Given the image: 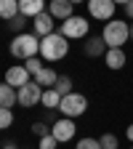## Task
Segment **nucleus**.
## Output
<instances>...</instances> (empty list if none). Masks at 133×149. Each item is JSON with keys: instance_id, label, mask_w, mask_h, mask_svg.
I'll return each instance as SVG.
<instances>
[{"instance_id": "f257e3e1", "label": "nucleus", "mask_w": 133, "mask_h": 149, "mask_svg": "<svg viewBox=\"0 0 133 149\" xmlns=\"http://www.w3.org/2000/svg\"><path fill=\"white\" fill-rule=\"evenodd\" d=\"M69 53V40L61 32H51L45 37H40V56L45 61H59Z\"/></svg>"}, {"instance_id": "f03ea898", "label": "nucleus", "mask_w": 133, "mask_h": 149, "mask_svg": "<svg viewBox=\"0 0 133 149\" xmlns=\"http://www.w3.org/2000/svg\"><path fill=\"white\" fill-rule=\"evenodd\" d=\"M11 56L13 59H35V53H40V37L35 32H22L11 40Z\"/></svg>"}, {"instance_id": "7ed1b4c3", "label": "nucleus", "mask_w": 133, "mask_h": 149, "mask_svg": "<svg viewBox=\"0 0 133 149\" xmlns=\"http://www.w3.org/2000/svg\"><path fill=\"white\" fill-rule=\"evenodd\" d=\"M101 37H104L107 48H123L130 40V24L128 22H120V19H109V22L104 24Z\"/></svg>"}, {"instance_id": "20e7f679", "label": "nucleus", "mask_w": 133, "mask_h": 149, "mask_svg": "<svg viewBox=\"0 0 133 149\" xmlns=\"http://www.w3.org/2000/svg\"><path fill=\"white\" fill-rule=\"evenodd\" d=\"M85 109H88V99L83 96V93H69V96H64L61 99V107H59V112L64 117H80V115H85Z\"/></svg>"}, {"instance_id": "39448f33", "label": "nucleus", "mask_w": 133, "mask_h": 149, "mask_svg": "<svg viewBox=\"0 0 133 149\" xmlns=\"http://www.w3.org/2000/svg\"><path fill=\"white\" fill-rule=\"evenodd\" d=\"M88 19L85 16H69L67 22H61V35L67 40H80V37H88Z\"/></svg>"}, {"instance_id": "423d86ee", "label": "nucleus", "mask_w": 133, "mask_h": 149, "mask_svg": "<svg viewBox=\"0 0 133 149\" xmlns=\"http://www.w3.org/2000/svg\"><path fill=\"white\" fill-rule=\"evenodd\" d=\"M115 0H88V13L96 22H109L115 16Z\"/></svg>"}, {"instance_id": "0eeeda50", "label": "nucleus", "mask_w": 133, "mask_h": 149, "mask_svg": "<svg viewBox=\"0 0 133 149\" xmlns=\"http://www.w3.org/2000/svg\"><path fill=\"white\" fill-rule=\"evenodd\" d=\"M75 120L72 117H61V120H56L53 125H51V136L59 141V144H64V141H72L75 139Z\"/></svg>"}, {"instance_id": "6e6552de", "label": "nucleus", "mask_w": 133, "mask_h": 149, "mask_svg": "<svg viewBox=\"0 0 133 149\" xmlns=\"http://www.w3.org/2000/svg\"><path fill=\"white\" fill-rule=\"evenodd\" d=\"M43 101V88L37 85V83H27V85H22L19 88V104L22 107H35V104H40Z\"/></svg>"}, {"instance_id": "1a4fd4ad", "label": "nucleus", "mask_w": 133, "mask_h": 149, "mask_svg": "<svg viewBox=\"0 0 133 149\" xmlns=\"http://www.w3.org/2000/svg\"><path fill=\"white\" fill-rule=\"evenodd\" d=\"M6 83L13 85L16 91L22 88V85H27V83H29V72H27V67H24V64H13V67L6 72Z\"/></svg>"}, {"instance_id": "9d476101", "label": "nucleus", "mask_w": 133, "mask_h": 149, "mask_svg": "<svg viewBox=\"0 0 133 149\" xmlns=\"http://www.w3.org/2000/svg\"><path fill=\"white\" fill-rule=\"evenodd\" d=\"M72 11H75V6L69 3V0H51L48 3V13L53 19H59V22H67V19L72 16Z\"/></svg>"}, {"instance_id": "9b49d317", "label": "nucleus", "mask_w": 133, "mask_h": 149, "mask_svg": "<svg viewBox=\"0 0 133 149\" xmlns=\"http://www.w3.org/2000/svg\"><path fill=\"white\" fill-rule=\"evenodd\" d=\"M32 27H35V35H37V37L51 35V32H53V16H51L48 11H43L40 16L32 19Z\"/></svg>"}, {"instance_id": "f8f14e48", "label": "nucleus", "mask_w": 133, "mask_h": 149, "mask_svg": "<svg viewBox=\"0 0 133 149\" xmlns=\"http://www.w3.org/2000/svg\"><path fill=\"white\" fill-rule=\"evenodd\" d=\"M45 11V0H19V13H24L27 19H35Z\"/></svg>"}, {"instance_id": "ddd939ff", "label": "nucleus", "mask_w": 133, "mask_h": 149, "mask_svg": "<svg viewBox=\"0 0 133 149\" xmlns=\"http://www.w3.org/2000/svg\"><path fill=\"white\" fill-rule=\"evenodd\" d=\"M83 51H85V56H91V59H99V56H104L109 48L104 43V37H88L85 45H83Z\"/></svg>"}, {"instance_id": "4468645a", "label": "nucleus", "mask_w": 133, "mask_h": 149, "mask_svg": "<svg viewBox=\"0 0 133 149\" xmlns=\"http://www.w3.org/2000/svg\"><path fill=\"white\" fill-rule=\"evenodd\" d=\"M104 61H107V67H109V69H123V67H125V61H128V56H125V51H123V48H109V51L104 53Z\"/></svg>"}, {"instance_id": "2eb2a0df", "label": "nucleus", "mask_w": 133, "mask_h": 149, "mask_svg": "<svg viewBox=\"0 0 133 149\" xmlns=\"http://www.w3.org/2000/svg\"><path fill=\"white\" fill-rule=\"evenodd\" d=\"M56 80H59V74H56V72H53L51 67H43L40 72H37V74H35V83H37V85H40L43 91H48V88H53V85H56Z\"/></svg>"}, {"instance_id": "dca6fc26", "label": "nucleus", "mask_w": 133, "mask_h": 149, "mask_svg": "<svg viewBox=\"0 0 133 149\" xmlns=\"http://www.w3.org/2000/svg\"><path fill=\"white\" fill-rule=\"evenodd\" d=\"M13 104H19V91L13 85L3 83V85H0V107H8L11 109Z\"/></svg>"}, {"instance_id": "f3484780", "label": "nucleus", "mask_w": 133, "mask_h": 149, "mask_svg": "<svg viewBox=\"0 0 133 149\" xmlns=\"http://www.w3.org/2000/svg\"><path fill=\"white\" fill-rule=\"evenodd\" d=\"M13 16H19V0H0V19L11 22Z\"/></svg>"}, {"instance_id": "a211bd4d", "label": "nucleus", "mask_w": 133, "mask_h": 149, "mask_svg": "<svg viewBox=\"0 0 133 149\" xmlns=\"http://www.w3.org/2000/svg\"><path fill=\"white\" fill-rule=\"evenodd\" d=\"M43 107H48V109H59L61 107V93L56 91V88H48V91H43V101H40Z\"/></svg>"}, {"instance_id": "6ab92c4d", "label": "nucleus", "mask_w": 133, "mask_h": 149, "mask_svg": "<svg viewBox=\"0 0 133 149\" xmlns=\"http://www.w3.org/2000/svg\"><path fill=\"white\" fill-rule=\"evenodd\" d=\"M53 88L59 91V93H61V99H64V96H69V93H72V80L67 77V74H59V80H56Z\"/></svg>"}, {"instance_id": "aec40b11", "label": "nucleus", "mask_w": 133, "mask_h": 149, "mask_svg": "<svg viewBox=\"0 0 133 149\" xmlns=\"http://www.w3.org/2000/svg\"><path fill=\"white\" fill-rule=\"evenodd\" d=\"M13 125V112L8 107H0V130H6Z\"/></svg>"}, {"instance_id": "412c9836", "label": "nucleus", "mask_w": 133, "mask_h": 149, "mask_svg": "<svg viewBox=\"0 0 133 149\" xmlns=\"http://www.w3.org/2000/svg\"><path fill=\"white\" fill-rule=\"evenodd\" d=\"M99 141H101V149H120V141H117L115 133H104Z\"/></svg>"}, {"instance_id": "4be33fe9", "label": "nucleus", "mask_w": 133, "mask_h": 149, "mask_svg": "<svg viewBox=\"0 0 133 149\" xmlns=\"http://www.w3.org/2000/svg\"><path fill=\"white\" fill-rule=\"evenodd\" d=\"M24 24H27V16H24V13H19V16H13V19H11V22H8V27H11L13 32H19V35H22V29H24Z\"/></svg>"}, {"instance_id": "5701e85b", "label": "nucleus", "mask_w": 133, "mask_h": 149, "mask_svg": "<svg viewBox=\"0 0 133 149\" xmlns=\"http://www.w3.org/2000/svg\"><path fill=\"white\" fill-rule=\"evenodd\" d=\"M24 67H27V72H29V74H37V72L43 69V61L35 56V59H27V61H24Z\"/></svg>"}, {"instance_id": "b1692460", "label": "nucleus", "mask_w": 133, "mask_h": 149, "mask_svg": "<svg viewBox=\"0 0 133 149\" xmlns=\"http://www.w3.org/2000/svg\"><path fill=\"white\" fill-rule=\"evenodd\" d=\"M77 149H101V141L99 139H80Z\"/></svg>"}, {"instance_id": "393cba45", "label": "nucleus", "mask_w": 133, "mask_h": 149, "mask_svg": "<svg viewBox=\"0 0 133 149\" xmlns=\"http://www.w3.org/2000/svg\"><path fill=\"white\" fill-rule=\"evenodd\" d=\"M56 146H59V141H56L51 133H48V136H43V139H40V144H37V149H56Z\"/></svg>"}, {"instance_id": "a878e982", "label": "nucleus", "mask_w": 133, "mask_h": 149, "mask_svg": "<svg viewBox=\"0 0 133 149\" xmlns=\"http://www.w3.org/2000/svg\"><path fill=\"white\" fill-rule=\"evenodd\" d=\"M32 130H35V133H37V136H40V139L51 133V128H48L45 123H35V125H32Z\"/></svg>"}, {"instance_id": "bb28decb", "label": "nucleus", "mask_w": 133, "mask_h": 149, "mask_svg": "<svg viewBox=\"0 0 133 149\" xmlns=\"http://www.w3.org/2000/svg\"><path fill=\"white\" fill-rule=\"evenodd\" d=\"M125 16H128V19H133V0L125 6Z\"/></svg>"}, {"instance_id": "cd10ccee", "label": "nucleus", "mask_w": 133, "mask_h": 149, "mask_svg": "<svg viewBox=\"0 0 133 149\" xmlns=\"http://www.w3.org/2000/svg\"><path fill=\"white\" fill-rule=\"evenodd\" d=\"M125 136H128V139L133 141V125H128V130H125Z\"/></svg>"}, {"instance_id": "c85d7f7f", "label": "nucleus", "mask_w": 133, "mask_h": 149, "mask_svg": "<svg viewBox=\"0 0 133 149\" xmlns=\"http://www.w3.org/2000/svg\"><path fill=\"white\" fill-rule=\"evenodd\" d=\"M130 0H115V6H128Z\"/></svg>"}, {"instance_id": "c756f323", "label": "nucleus", "mask_w": 133, "mask_h": 149, "mask_svg": "<svg viewBox=\"0 0 133 149\" xmlns=\"http://www.w3.org/2000/svg\"><path fill=\"white\" fill-rule=\"evenodd\" d=\"M69 3H72V6H77V3H88V0H69Z\"/></svg>"}, {"instance_id": "7c9ffc66", "label": "nucleus", "mask_w": 133, "mask_h": 149, "mask_svg": "<svg viewBox=\"0 0 133 149\" xmlns=\"http://www.w3.org/2000/svg\"><path fill=\"white\" fill-rule=\"evenodd\" d=\"M3 149H16V146H13V144H6V146H3Z\"/></svg>"}, {"instance_id": "2f4dec72", "label": "nucleus", "mask_w": 133, "mask_h": 149, "mask_svg": "<svg viewBox=\"0 0 133 149\" xmlns=\"http://www.w3.org/2000/svg\"><path fill=\"white\" fill-rule=\"evenodd\" d=\"M130 40H133V24H130Z\"/></svg>"}, {"instance_id": "473e14b6", "label": "nucleus", "mask_w": 133, "mask_h": 149, "mask_svg": "<svg viewBox=\"0 0 133 149\" xmlns=\"http://www.w3.org/2000/svg\"><path fill=\"white\" fill-rule=\"evenodd\" d=\"M130 149H133V146H130Z\"/></svg>"}]
</instances>
